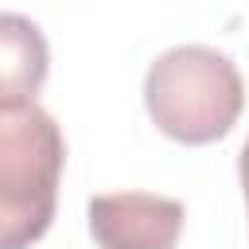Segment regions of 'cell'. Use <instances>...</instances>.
<instances>
[{"label":"cell","mask_w":249,"mask_h":249,"mask_svg":"<svg viewBox=\"0 0 249 249\" xmlns=\"http://www.w3.org/2000/svg\"><path fill=\"white\" fill-rule=\"evenodd\" d=\"M183 202L148 191H113L89 198V233L97 249H175Z\"/></svg>","instance_id":"obj_3"},{"label":"cell","mask_w":249,"mask_h":249,"mask_svg":"<svg viewBox=\"0 0 249 249\" xmlns=\"http://www.w3.org/2000/svg\"><path fill=\"white\" fill-rule=\"evenodd\" d=\"M51 51L35 19L0 12V109L31 105L47 82Z\"/></svg>","instance_id":"obj_4"},{"label":"cell","mask_w":249,"mask_h":249,"mask_svg":"<svg viewBox=\"0 0 249 249\" xmlns=\"http://www.w3.org/2000/svg\"><path fill=\"white\" fill-rule=\"evenodd\" d=\"M66 140L43 105L0 109V249H31L54 222Z\"/></svg>","instance_id":"obj_2"},{"label":"cell","mask_w":249,"mask_h":249,"mask_svg":"<svg viewBox=\"0 0 249 249\" xmlns=\"http://www.w3.org/2000/svg\"><path fill=\"white\" fill-rule=\"evenodd\" d=\"M237 175H241V191H245V206H249V136H245L241 156H237Z\"/></svg>","instance_id":"obj_5"},{"label":"cell","mask_w":249,"mask_h":249,"mask_svg":"<svg viewBox=\"0 0 249 249\" xmlns=\"http://www.w3.org/2000/svg\"><path fill=\"white\" fill-rule=\"evenodd\" d=\"M144 105L163 136L179 144H214L237 124L245 109V82L230 54L183 43L148 66Z\"/></svg>","instance_id":"obj_1"}]
</instances>
